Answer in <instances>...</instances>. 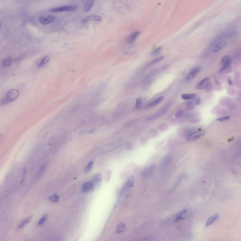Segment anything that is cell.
Wrapping results in <instances>:
<instances>
[{"instance_id": "cell-18", "label": "cell", "mask_w": 241, "mask_h": 241, "mask_svg": "<svg viewBox=\"0 0 241 241\" xmlns=\"http://www.w3.org/2000/svg\"><path fill=\"white\" fill-rule=\"evenodd\" d=\"M11 62V57L10 56H8L2 60V65L4 67H7L10 65Z\"/></svg>"}, {"instance_id": "cell-32", "label": "cell", "mask_w": 241, "mask_h": 241, "mask_svg": "<svg viewBox=\"0 0 241 241\" xmlns=\"http://www.w3.org/2000/svg\"><path fill=\"white\" fill-rule=\"evenodd\" d=\"M162 48L161 47H159L157 48L155 50L152 52L151 54H152L154 55L157 54L159 52L162 50Z\"/></svg>"}, {"instance_id": "cell-11", "label": "cell", "mask_w": 241, "mask_h": 241, "mask_svg": "<svg viewBox=\"0 0 241 241\" xmlns=\"http://www.w3.org/2000/svg\"><path fill=\"white\" fill-rule=\"evenodd\" d=\"M141 33V32L139 31H135L132 33L127 38V42L128 43L130 44L133 43Z\"/></svg>"}, {"instance_id": "cell-8", "label": "cell", "mask_w": 241, "mask_h": 241, "mask_svg": "<svg viewBox=\"0 0 241 241\" xmlns=\"http://www.w3.org/2000/svg\"><path fill=\"white\" fill-rule=\"evenodd\" d=\"M201 69L200 67H197L193 69L185 77V80L189 81L193 79L199 72Z\"/></svg>"}, {"instance_id": "cell-4", "label": "cell", "mask_w": 241, "mask_h": 241, "mask_svg": "<svg viewBox=\"0 0 241 241\" xmlns=\"http://www.w3.org/2000/svg\"><path fill=\"white\" fill-rule=\"evenodd\" d=\"M191 214V212L190 210L188 209L183 210L178 213L174 222H175L180 220L189 217Z\"/></svg>"}, {"instance_id": "cell-5", "label": "cell", "mask_w": 241, "mask_h": 241, "mask_svg": "<svg viewBox=\"0 0 241 241\" xmlns=\"http://www.w3.org/2000/svg\"><path fill=\"white\" fill-rule=\"evenodd\" d=\"M94 189V185L91 182L87 181L84 182L82 185L81 191L83 193H86L89 191H92Z\"/></svg>"}, {"instance_id": "cell-22", "label": "cell", "mask_w": 241, "mask_h": 241, "mask_svg": "<svg viewBox=\"0 0 241 241\" xmlns=\"http://www.w3.org/2000/svg\"><path fill=\"white\" fill-rule=\"evenodd\" d=\"M126 228V225L124 223H121L119 224L116 229V233H120L124 232Z\"/></svg>"}, {"instance_id": "cell-21", "label": "cell", "mask_w": 241, "mask_h": 241, "mask_svg": "<svg viewBox=\"0 0 241 241\" xmlns=\"http://www.w3.org/2000/svg\"><path fill=\"white\" fill-rule=\"evenodd\" d=\"M164 97L161 96L159 97L157 99L155 100L149 104L148 106V107H151L154 106L161 103L164 100Z\"/></svg>"}, {"instance_id": "cell-12", "label": "cell", "mask_w": 241, "mask_h": 241, "mask_svg": "<svg viewBox=\"0 0 241 241\" xmlns=\"http://www.w3.org/2000/svg\"><path fill=\"white\" fill-rule=\"evenodd\" d=\"M102 20V17L100 16L95 15H91L85 17L82 20V21L83 23L85 24L89 21L93 20L100 21Z\"/></svg>"}, {"instance_id": "cell-6", "label": "cell", "mask_w": 241, "mask_h": 241, "mask_svg": "<svg viewBox=\"0 0 241 241\" xmlns=\"http://www.w3.org/2000/svg\"><path fill=\"white\" fill-rule=\"evenodd\" d=\"M56 19V17L55 16L51 15L48 16L45 18L42 16H40L38 20L41 23L44 25L53 22Z\"/></svg>"}, {"instance_id": "cell-3", "label": "cell", "mask_w": 241, "mask_h": 241, "mask_svg": "<svg viewBox=\"0 0 241 241\" xmlns=\"http://www.w3.org/2000/svg\"><path fill=\"white\" fill-rule=\"evenodd\" d=\"M204 130L199 129L190 134L188 137L187 139L189 141H193L198 139L205 134Z\"/></svg>"}, {"instance_id": "cell-33", "label": "cell", "mask_w": 241, "mask_h": 241, "mask_svg": "<svg viewBox=\"0 0 241 241\" xmlns=\"http://www.w3.org/2000/svg\"><path fill=\"white\" fill-rule=\"evenodd\" d=\"M26 172V168H24L23 169V173L22 175V178L21 181L20 183V184H22L24 182V176Z\"/></svg>"}, {"instance_id": "cell-9", "label": "cell", "mask_w": 241, "mask_h": 241, "mask_svg": "<svg viewBox=\"0 0 241 241\" xmlns=\"http://www.w3.org/2000/svg\"><path fill=\"white\" fill-rule=\"evenodd\" d=\"M209 82V77H206L197 84L196 86L197 88L201 90L205 88L208 85Z\"/></svg>"}, {"instance_id": "cell-10", "label": "cell", "mask_w": 241, "mask_h": 241, "mask_svg": "<svg viewBox=\"0 0 241 241\" xmlns=\"http://www.w3.org/2000/svg\"><path fill=\"white\" fill-rule=\"evenodd\" d=\"M172 157V155L170 153L167 154L165 155L161 160V166L163 168L166 166L171 161Z\"/></svg>"}, {"instance_id": "cell-16", "label": "cell", "mask_w": 241, "mask_h": 241, "mask_svg": "<svg viewBox=\"0 0 241 241\" xmlns=\"http://www.w3.org/2000/svg\"><path fill=\"white\" fill-rule=\"evenodd\" d=\"M95 1V0H91L88 1L84 7V12H89L93 5Z\"/></svg>"}, {"instance_id": "cell-13", "label": "cell", "mask_w": 241, "mask_h": 241, "mask_svg": "<svg viewBox=\"0 0 241 241\" xmlns=\"http://www.w3.org/2000/svg\"><path fill=\"white\" fill-rule=\"evenodd\" d=\"M34 217V215H32L22 221L18 225V228L20 229L23 227L30 223L33 219Z\"/></svg>"}, {"instance_id": "cell-34", "label": "cell", "mask_w": 241, "mask_h": 241, "mask_svg": "<svg viewBox=\"0 0 241 241\" xmlns=\"http://www.w3.org/2000/svg\"><path fill=\"white\" fill-rule=\"evenodd\" d=\"M229 119V116H227L223 117L218 118L217 119V120L221 121H222L224 120H228Z\"/></svg>"}, {"instance_id": "cell-25", "label": "cell", "mask_w": 241, "mask_h": 241, "mask_svg": "<svg viewBox=\"0 0 241 241\" xmlns=\"http://www.w3.org/2000/svg\"><path fill=\"white\" fill-rule=\"evenodd\" d=\"M134 178L133 176L131 175L129 177L127 182L126 183L127 187L128 188H130L133 186L134 182Z\"/></svg>"}, {"instance_id": "cell-7", "label": "cell", "mask_w": 241, "mask_h": 241, "mask_svg": "<svg viewBox=\"0 0 241 241\" xmlns=\"http://www.w3.org/2000/svg\"><path fill=\"white\" fill-rule=\"evenodd\" d=\"M156 167V165L154 164H152L145 168L143 171L142 173V176L144 177H147L151 175L153 172Z\"/></svg>"}, {"instance_id": "cell-2", "label": "cell", "mask_w": 241, "mask_h": 241, "mask_svg": "<svg viewBox=\"0 0 241 241\" xmlns=\"http://www.w3.org/2000/svg\"><path fill=\"white\" fill-rule=\"evenodd\" d=\"M78 6L76 5H65L52 8L48 11L53 12H60L66 11H74L76 10Z\"/></svg>"}, {"instance_id": "cell-24", "label": "cell", "mask_w": 241, "mask_h": 241, "mask_svg": "<svg viewBox=\"0 0 241 241\" xmlns=\"http://www.w3.org/2000/svg\"><path fill=\"white\" fill-rule=\"evenodd\" d=\"M93 163V162L91 161L86 166L84 169V172L85 173H88L90 172L92 167Z\"/></svg>"}, {"instance_id": "cell-29", "label": "cell", "mask_w": 241, "mask_h": 241, "mask_svg": "<svg viewBox=\"0 0 241 241\" xmlns=\"http://www.w3.org/2000/svg\"><path fill=\"white\" fill-rule=\"evenodd\" d=\"M231 61L230 60L227 62L225 64L223 65L219 71V73L223 71L230 64Z\"/></svg>"}, {"instance_id": "cell-30", "label": "cell", "mask_w": 241, "mask_h": 241, "mask_svg": "<svg viewBox=\"0 0 241 241\" xmlns=\"http://www.w3.org/2000/svg\"><path fill=\"white\" fill-rule=\"evenodd\" d=\"M142 99L141 98H139L137 99L136 101L135 107L137 108L140 107L142 104Z\"/></svg>"}, {"instance_id": "cell-26", "label": "cell", "mask_w": 241, "mask_h": 241, "mask_svg": "<svg viewBox=\"0 0 241 241\" xmlns=\"http://www.w3.org/2000/svg\"><path fill=\"white\" fill-rule=\"evenodd\" d=\"M230 60V57L229 56L225 55L221 58L220 61V64L222 65Z\"/></svg>"}, {"instance_id": "cell-35", "label": "cell", "mask_w": 241, "mask_h": 241, "mask_svg": "<svg viewBox=\"0 0 241 241\" xmlns=\"http://www.w3.org/2000/svg\"><path fill=\"white\" fill-rule=\"evenodd\" d=\"M201 102V100L199 98H197L196 99L195 101V104L196 105H197L200 104Z\"/></svg>"}, {"instance_id": "cell-20", "label": "cell", "mask_w": 241, "mask_h": 241, "mask_svg": "<svg viewBox=\"0 0 241 241\" xmlns=\"http://www.w3.org/2000/svg\"><path fill=\"white\" fill-rule=\"evenodd\" d=\"M219 215L217 214L211 216L207 220L206 224V226L207 227L215 221L218 218Z\"/></svg>"}, {"instance_id": "cell-1", "label": "cell", "mask_w": 241, "mask_h": 241, "mask_svg": "<svg viewBox=\"0 0 241 241\" xmlns=\"http://www.w3.org/2000/svg\"><path fill=\"white\" fill-rule=\"evenodd\" d=\"M19 94V91L16 89H13L9 90L5 96L1 100V104L5 105L14 101L17 98Z\"/></svg>"}, {"instance_id": "cell-23", "label": "cell", "mask_w": 241, "mask_h": 241, "mask_svg": "<svg viewBox=\"0 0 241 241\" xmlns=\"http://www.w3.org/2000/svg\"><path fill=\"white\" fill-rule=\"evenodd\" d=\"M48 199L52 202L57 203L59 201V197L57 194L55 193L49 196Z\"/></svg>"}, {"instance_id": "cell-37", "label": "cell", "mask_w": 241, "mask_h": 241, "mask_svg": "<svg viewBox=\"0 0 241 241\" xmlns=\"http://www.w3.org/2000/svg\"><path fill=\"white\" fill-rule=\"evenodd\" d=\"M232 82L230 79L229 80V84H232Z\"/></svg>"}, {"instance_id": "cell-31", "label": "cell", "mask_w": 241, "mask_h": 241, "mask_svg": "<svg viewBox=\"0 0 241 241\" xmlns=\"http://www.w3.org/2000/svg\"><path fill=\"white\" fill-rule=\"evenodd\" d=\"M164 56H163L154 60L152 62L151 64H154L161 60L164 59Z\"/></svg>"}, {"instance_id": "cell-17", "label": "cell", "mask_w": 241, "mask_h": 241, "mask_svg": "<svg viewBox=\"0 0 241 241\" xmlns=\"http://www.w3.org/2000/svg\"><path fill=\"white\" fill-rule=\"evenodd\" d=\"M50 58L49 56H47L44 57L41 60L40 62L37 65L38 68H40L44 66L49 61Z\"/></svg>"}, {"instance_id": "cell-28", "label": "cell", "mask_w": 241, "mask_h": 241, "mask_svg": "<svg viewBox=\"0 0 241 241\" xmlns=\"http://www.w3.org/2000/svg\"><path fill=\"white\" fill-rule=\"evenodd\" d=\"M47 216L46 214H45L39 220L37 223V224L40 225H42L45 221Z\"/></svg>"}, {"instance_id": "cell-14", "label": "cell", "mask_w": 241, "mask_h": 241, "mask_svg": "<svg viewBox=\"0 0 241 241\" xmlns=\"http://www.w3.org/2000/svg\"><path fill=\"white\" fill-rule=\"evenodd\" d=\"M102 179L101 175L99 173H97L95 174L91 177V181L94 185L97 184L101 182Z\"/></svg>"}, {"instance_id": "cell-15", "label": "cell", "mask_w": 241, "mask_h": 241, "mask_svg": "<svg viewBox=\"0 0 241 241\" xmlns=\"http://www.w3.org/2000/svg\"><path fill=\"white\" fill-rule=\"evenodd\" d=\"M227 43L225 42L221 41L217 44L214 47L213 50L214 52H216L220 50L225 48L227 45Z\"/></svg>"}, {"instance_id": "cell-19", "label": "cell", "mask_w": 241, "mask_h": 241, "mask_svg": "<svg viewBox=\"0 0 241 241\" xmlns=\"http://www.w3.org/2000/svg\"><path fill=\"white\" fill-rule=\"evenodd\" d=\"M197 95L194 93L183 94L181 96V98L185 100H189L196 98Z\"/></svg>"}, {"instance_id": "cell-36", "label": "cell", "mask_w": 241, "mask_h": 241, "mask_svg": "<svg viewBox=\"0 0 241 241\" xmlns=\"http://www.w3.org/2000/svg\"><path fill=\"white\" fill-rule=\"evenodd\" d=\"M169 66L170 65L169 64L166 65H165L162 68V69L163 70H165L167 68H169Z\"/></svg>"}, {"instance_id": "cell-27", "label": "cell", "mask_w": 241, "mask_h": 241, "mask_svg": "<svg viewBox=\"0 0 241 241\" xmlns=\"http://www.w3.org/2000/svg\"><path fill=\"white\" fill-rule=\"evenodd\" d=\"M46 166L45 162H44L42 163L39 171L37 174L36 177L37 178L39 177L43 173L45 169Z\"/></svg>"}]
</instances>
